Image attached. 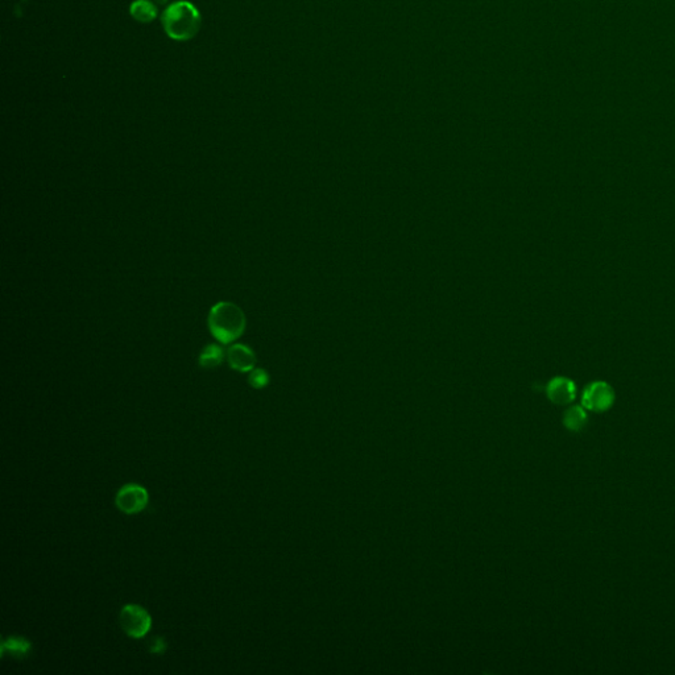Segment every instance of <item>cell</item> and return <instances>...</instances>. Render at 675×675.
<instances>
[{
	"mask_svg": "<svg viewBox=\"0 0 675 675\" xmlns=\"http://www.w3.org/2000/svg\"><path fill=\"white\" fill-rule=\"evenodd\" d=\"M225 359V351L219 345H207L200 355V365L203 368H216Z\"/></svg>",
	"mask_w": 675,
	"mask_h": 675,
	"instance_id": "obj_11",
	"label": "cell"
},
{
	"mask_svg": "<svg viewBox=\"0 0 675 675\" xmlns=\"http://www.w3.org/2000/svg\"><path fill=\"white\" fill-rule=\"evenodd\" d=\"M209 329L218 342L230 345L245 332V313L232 302H218L210 310Z\"/></svg>",
	"mask_w": 675,
	"mask_h": 675,
	"instance_id": "obj_1",
	"label": "cell"
},
{
	"mask_svg": "<svg viewBox=\"0 0 675 675\" xmlns=\"http://www.w3.org/2000/svg\"><path fill=\"white\" fill-rule=\"evenodd\" d=\"M587 421H589V416H587V412L583 406L580 405H575V406H571L569 408L564 415H563V425L567 430L574 431V432H579V431L583 430L587 425Z\"/></svg>",
	"mask_w": 675,
	"mask_h": 675,
	"instance_id": "obj_9",
	"label": "cell"
},
{
	"mask_svg": "<svg viewBox=\"0 0 675 675\" xmlns=\"http://www.w3.org/2000/svg\"><path fill=\"white\" fill-rule=\"evenodd\" d=\"M162 26L167 35L177 41L193 39L201 28V15L189 1H175L162 15Z\"/></svg>",
	"mask_w": 675,
	"mask_h": 675,
	"instance_id": "obj_2",
	"label": "cell"
},
{
	"mask_svg": "<svg viewBox=\"0 0 675 675\" xmlns=\"http://www.w3.org/2000/svg\"><path fill=\"white\" fill-rule=\"evenodd\" d=\"M30 649H32V645H30L28 640H26L23 637L11 636V637L4 638L1 643V656L4 657L6 654H8L10 657H14V658H24L28 656Z\"/></svg>",
	"mask_w": 675,
	"mask_h": 675,
	"instance_id": "obj_8",
	"label": "cell"
},
{
	"mask_svg": "<svg viewBox=\"0 0 675 675\" xmlns=\"http://www.w3.org/2000/svg\"><path fill=\"white\" fill-rule=\"evenodd\" d=\"M546 394L551 403L563 406L574 401L576 397V387L573 380L563 376H558L549 381L546 387Z\"/></svg>",
	"mask_w": 675,
	"mask_h": 675,
	"instance_id": "obj_6",
	"label": "cell"
},
{
	"mask_svg": "<svg viewBox=\"0 0 675 675\" xmlns=\"http://www.w3.org/2000/svg\"><path fill=\"white\" fill-rule=\"evenodd\" d=\"M167 650V643L162 637H155L149 644V652L153 654H162Z\"/></svg>",
	"mask_w": 675,
	"mask_h": 675,
	"instance_id": "obj_13",
	"label": "cell"
},
{
	"mask_svg": "<svg viewBox=\"0 0 675 675\" xmlns=\"http://www.w3.org/2000/svg\"><path fill=\"white\" fill-rule=\"evenodd\" d=\"M148 491L139 484H126L116 493V506L126 515H136L142 512L148 505Z\"/></svg>",
	"mask_w": 675,
	"mask_h": 675,
	"instance_id": "obj_5",
	"label": "cell"
},
{
	"mask_svg": "<svg viewBox=\"0 0 675 675\" xmlns=\"http://www.w3.org/2000/svg\"><path fill=\"white\" fill-rule=\"evenodd\" d=\"M248 383L254 388H265L269 384V374H268V372L265 370H263V368L252 370L251 374L248 376Z\"/></svg>",
	"mask_w": 675,
	"mask_h": 675,
	"instance_id": "obj_12",
	"label": "cell"
},
{
	"mask_svg": "<svg viewBox=\"0 0 675 675\" xmlns=\"http://www.w3.org/2000/svg\"><path fill=\"white\" fill-rule=\"evenodd\" d=\"M227 360L232 370L239 372H249L255 367L256 356L249 347L236 343L229 348Z\"/></svg>",
	"mask_w": 675,
	"mask_h": 675,
	"instance_id": "obj_7",
	"label": "cell"
},
{
	"mask_svg": "<svg viewBox=\"0 0 675 675\" xmlns=\"http://www.w3.org/2000/svg\"><path fill=\"white\" fill-rule=\"evenodd\" d=\"M131 15L142 23H149L158 16V8L148 0H136L131 6Z\"/></svg>",
	"mask_w": 675,
	"mask_h": 675,
	"instance_id": "obj_10",
	"label": "cell"
},
{
	"mask_svg": "<svg viewBox=\"0 0 675 675\" xmlns=\"http://www.w3.org/2000/svg\"><path fill=\"white\" fill-rule=\"evenodd\" d=\"M120 625L127 636L132 638H143L151 631L152 618L143 607L127 604L120 611Z\"/></svg>",
	"mask_w": 675,
	"mask_h": 675,
	"instance_id": "obj_3",
	"label": "cell"
},
{
	"mask_svg": "<svg viewBox=\"0 0 675 675\" xmlns=\"http://www.w3.org/2000/svg\"><path fill=\"white\" fill-rule=\"evenodd\" d=\"M615 403V392L605 381H593L589 384L582 394V406L595 413H603L612 408Z\"/></svg>",
	"mask_w": 675,
	"mask_h": 675,
	"instance_id": "obj_4",
	"label": "cell"
}]
</instances>
